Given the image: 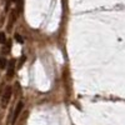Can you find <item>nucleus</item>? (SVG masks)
Wrapping results in <instances>:
<instances>
[{
  "label": "nucleus",
  "mask_w": 125,
  "mask_h": 125,
  "mask_svg": "<svg viewBox=\"0 0 125 125\" xmlns=\"http://www.w3.org/2000/svg\"><path fill=\"white\" fill-rule=\"evenodd\" d=\"M11 94H13L11 86H6V88H5V91L3 93V96H1V99H0V105H1V108L8 106L9 100H10V98H11Z\"/></svg>",
  "instance_id": "1"
},
{
  "label": "nucleus",
  "mask_w": 125,
  "mask_h": 125,
  "mask_svg": "<svg viewBox=\"0 0 125 125\" xmlns=\"http://www.w3.org/2000/svg\"><path fill=\"white\" fill-rule=\"evenodd\" d=\"M23 101H19L18 104H16V108H15V110H14V114H13V119H11V124H15V121H16V119L19 118V115H20V113H21V110H23Z\"/></svg>",
  "instance_id": "2"
},
{
  "label": "nucleus",
  "mask_w": 125,
  "mask_h": 125,
  "mask_svg": "<svg viewBox=\"0 0 125 125\" xmlns=\"http://www.w3.org/2000/svg\"><path fill=\"white\" fill-rule=\"evenodd\" d=\"M14 64H15V60L11 59L9 61V65H8V76L9 78H13V74H14Z\"/></svg>",
  "instance_id": "3"
},
{
  "label": "nucleus",
  "mask_w": 125,
  "mask_h": 125,
  "mask_svg": "<svg viewBox=\"0 0 125 125\" xmlns=\"http://www.w3.org/2000/svg\"><path fill=\"white\" fill-rule=\"evenodd\" d=\"M8 61L5 60V58H0V69H5L8 65Z\"/></svg>",
  "instance_id": "4"
},
{
  "label": "nucleus",
  "mask_w": 125,
  "mask_h": 125,
  "mask_svg": "<svg viewBox=\"0 0 125 125\" xmlns=\"http://www.w3.org/2000/svg\"><path fill=\"white\" fill-rule=\"evenodd\" d=\"M5 41H6V36L4 33H0V44H5Z\"/></svg>",
  "instance_id": "5"
},
{
  "label": "nucleus",
  "mask_w": 125,
  "mask_h": 125,
  "mask_svg": "<svg viewBox=\"0 0 125 125\" xmlns=\"http://www.w3.org/2000/svg\"><path fill=\"white\" fill-rule=\"evenodd\" d=\"M15 39H16V40L19 41V43H23V38L20 36L19 34H15Z\"/></svg>",
  "instance_id": "6"
}]
</instances>
